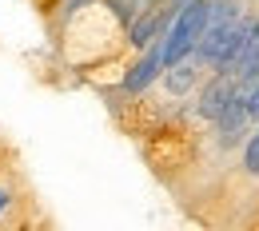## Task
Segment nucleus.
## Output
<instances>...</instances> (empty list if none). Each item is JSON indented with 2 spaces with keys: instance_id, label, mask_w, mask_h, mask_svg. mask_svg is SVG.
I'll use <instances>...</instances> for the list:
<instances>
[{
  "instance_id": "obj_1",
  "label": "nucleus",
  "mask_w": 259,
  "mask_h": 231,
  "mask_svg": "<svg viewBox=\"0 0 259 231\" xmlns=\"http://www.w3.org/2000/svg\"><path fill=\"white\" fill-rule=\"evenodd\" d=\"M207 8H211V0H188V4L176 12V20L167 24V32H163V40H160L163 44V68L195 56V48H199V40H203V28H207Z\"/></svg>"
},
{
  "instance_id": "obj_12",
  "label": "nucleus",
  "mask_w": 259,
  "mask_h": 231,
  "mask_svg": "<svg viewBox=\"0 0 259 231\" xmlns=\"http://www.w3.org/2000/svg\"><path fill=\"white\" fill-rule=\"evenodd\" d=\"M255 135H259V128H255Z\"/></svg>"
},
{
  "instance_id": "obj_4",
  "label": "nucleus",
  "mask_w": 259,
  "mask_h": 231,
  "mask_svg": "<svg viewBox=\"0 0 259 231\" xmlns=\"http://www.w3.org/2000/svg\"><path fill=\"white\" fill-rule=\"evenodd\" d=\"M176 4L171 0H160V4H152V8H144V12H136V20L128 24V32H124V40H128L132 52H148L156 40H163V32H167V24L176 20Z\"/></svg>"
},
{
  "instance_id": "obj_9",
  "label": "nucleus",
  "mask_w": 259,
  "mask_h": 231,
  "mask_svg": "<svg viewBox=\"0 0 259 231\" xmlns=\"http://www.w3.org/2000/svg\"><path fill=\"white\" fill-rule=\"evenodd\" d=\"M239 152H243V171H247L251 179H259V135L251 132L247 140H243V148H239Z\"/></svg>"
},
{
  "instance_id": "obj_2",
  "label": "nucleus",
  "mask_w": 259,
  "mask_h": 231,
  "mask_svg": "<svg viewBox=\"0 0 259 231\" xmlns=\"http://www.w3.org/2000/svg\"><path fill=\"white\" fill-rule=\"evenodd\" d=\"M251 16H255V12L231 20V24H224V28H207L203 40H199V48H195V60H199L203 68H215V72L231 68L235 52L243 48V40H247V32H251Z\"/></svg>"
},
{
  "instance_id": "obj_13",
  "label": "nucleus",
  "mask_w": 259,
  "mask_h": 231,
  "mask_svg": "<svg viewBox=\"0 0 259 231\" xmlns=\"http://www.w3.org/2000/svg\"><path fill=\"white\" fill-rule=\"evenodd\" d=\"M255 231H259V227H255Z\"/></svg>"
},
{
  "instance_id": "obj_11",
  "label": "nucleus",
  "mask_w": 259,
  "mask_h": 231,
  "mask_svg": "<svg viewBox=\"0 0 259 231\" xmlns=\"http://www.w3.org/2000/svg\"><path fill=\"white\" fill-rule=\"evenodd\" d=\"M8 207H12V188H8V183H0V215H4Z\"/></svg>"
},
{
  "instance_id": "obj_8",
  "label": "nucleus",
  "mask_w": 259,
  "mask_h": 231,
  "mask_svg": "<svg viewBox=\"0 0 259 231\" xmlns=\"http://www.w3.org/2000/svg\"><path fill=\"white\" fill-rule=\"evenodd\" d=\"M160 84L171 92V96H188L192 88H199V84H203V64H199L195 56H188V60H180V64L163 68Z\"/></svg>"
},
{
  "instance_id": "obj_5",
  "label": "nucleus",
  "mask_w": 259,
  "mask_h": 231,
  "mask_svg": "<svg viewBox=\"0 0 259 231\" xmlns=\"http://www.w3.org/2000/svg\"><path fill=\"white\" fill-rule=\"evenodd\" d=\"M235 92H239V84H235L231 76H224V72H215L211 80H203V84H199L192 112L203 120V124H215V120L224 116V108L231 104V96H235Z\"/></svg>"
},
{
  "instance_id": "obj_6",
  "label": "nucleus",
  "mask_w": 259,
  "mask_h": 231,
  "mask_svg": "<svg viewBox=\"0 0 259 231\" xmlns=\"http://www.w3.org/2000/svg\"><path fill=\"white\" fill-rule=\"evenodd\" d=\"M211 128H215V144H220V152L243 148V140H247V128H251V116H247V96H243V88L231 96V104L224 108V116H220Z\"/></svg>"
},
{
  "instance_id": "obj_7",
  "label": "nucleus",
  "mask_w": 259,
  "mask_h": 231,
  "mask_svg": "<svg viewBox=\"0 0 259 231\" xmlns=\"http://www.w3.org/2000/svg\"><path fill=\"white\" fill-rule=\"evenodd\" d=\"M160 76H163V44L156 40L148 52H140L136 64H128L124 80H120V92H124V96H144L148 88L160 84Z\"/></svg>"
},
{
  "instance_id": "obj_3",
  "label": "nucleus",
  "mask_w": 259,
  "mask_h": 231,
  "mask_svg": "<svg viewBox=\"0 0 259 231\" xmlns=\"http://www.w3.org/2000/svg\"><path fill=\"white\" fill-rule=\"evenodd\" d=\"M148 160L156 171H184L195 160V135L188 128H160L148 140Z\"/></svg>"
},
{
  "instance_id": "obj_10",
  "label": "nucleus",
  "mask_w": 259,
  "mask_h": 231,
  "mask_svg": "<svg viewBox=\"0 0 259 231\" xmlns=\"http://www.w3.org/2000/svg\"><path fill=\"white\" fill-rule=\"evenodd\" d=\"M243 96H247V116H251V124H259V84L243 88Z\"/></svg>"
}]
</instances>
